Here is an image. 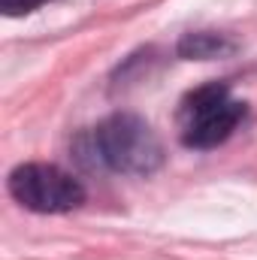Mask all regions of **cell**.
Returning a JSON list of instances; mask_svg holds the SVG:
<instances>
[{
	"label": "cell",
	"instance_id": "obj_2",
	"mask_svg": "<svg viewBox=\"0 0 257 260\" xmlns=\"http://www.w3.org/2000/svg\"><path fill=\"white\" fill-rule=\"evenodd\" d=\"M245 118V103L230 97V88L221 82L203 85L182 100L179 124H182V142L188 148H215Z\"/></svg>",
	"mask_w": 257,
	"mask_h": 260
},
{
	"label": "cell",
	"instance_id": "obj_3",
	"mask_svg": "<svg viewBox=\"0 0 257 260\" xmlns=\"http://www.w3.org/2000/svg\"><path fill=\"white\" fill-rule=\"evenodd\" d=\"M9 194L24 209L55 215L85 203V188L55 164H21L9 173Z\"/></svg>",
	"mask_w": 257,
	"mask_h": 260
},
{
	"label": "cell",
	"instance_id": "obj_1",
	"mask_svg": "<svg viewBox=\"0 0 257 260\" xmlns=\"http://www.w3.org/2000/svg\"><path fill=\"white\" fill-rule=\"evenodd\" d=\"M100 160L124 176H151L164 164V145L157 133L139 115L115 112L94 130Z\"/></svg>",
	"mask_w": 257,
	"mask_h": 260
},
{
	"label": "cell",
	"instance_id": "obj_5",
	"mask_svg": "<svg viewBox=\"0 0 257 260\" xmlns=\"http://www.w3.org/2000/svg\"><path fill=\"white\" fill-rule=\"evenodd\" d=\"M43 3H49V0H0V9H3V15H27V12H34V9H40Z\"/></svg>",
	"mask_w": 257,
	"mask_h": 260
},
{
	"label": "cell",
	"instance_id": "obj_4",
	"mask_svg": "<svg viewBox=\"0 0 257 260\" xmlns=\"http://www.w3.org/2000/svg\"><path fill=\"white\" fill-rule=\"evenodd\" d=\"M236 46L224 37V34H212V30H197L185 34L179 43V55L188 61H209V58H224L230 55Z\"/></svg>",
	"mask_w": 257,
	"mask_h": 260
}]
</instances>
